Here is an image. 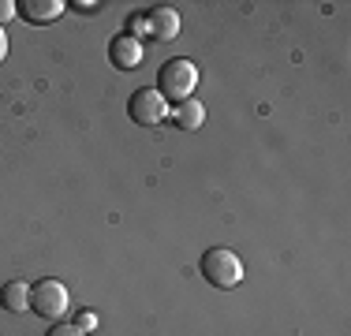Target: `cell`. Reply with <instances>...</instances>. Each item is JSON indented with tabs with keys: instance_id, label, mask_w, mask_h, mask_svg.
Masks as SVG:
<instances>
[{
	"instance_id": "cell-1",
	"label": "cell",
	"mask_w": 351,
	"mask_h": 336,
	"mask_svg": "<svg viewBox=\"0 0 351 336\" xmlns=\"http://www.w3.org/2000/svg\"><path fill=\"white\" fill-rule=\"evenodd\" d=\"M198 86V67L191 60H169L157 71V94H161L165 101H187L191 94H195Z\"/></svg>"
},
{
	"instance_id": "cell-2",
	"label": "cell",
	"mask_w": 351,
	"mask_h": 336,
	"mask_svg": "<svg viewBox=\"0 0 351 336\" xmlns=\"http://www.w3.org/2000/svg\"><path fill=\"white\" fill-rule=\"evenodd\" d=\"M198 269H202V276L213 284V288H236V284L243 280V262H239V254L228 250V247L206 250Z\"/></svg>"
},
{
	"instance_id": "cell-3",
	"label": "cell",
	"mask_w": 351,
	"mask_h": 336,
	"mask_svg": "<svg viewBox=\"0 0 351 336\" xmlns=\"http://www.w3.org/2000/svg\"><path fill=\"white\" fill-rule=\"evenodd\" d=\"M68 288H64L60 280H38L30 284V310H34L38 317H49V322H60L64 314H68Z\"/></svg>"
},
{
	"instance_id": "cell-4",
	"label": "cell",
	"mask_w": 351,
	"mask_h": 336,
	"mask_svg": "<svg viewBox=\"0 0 351 336\" xmlns=\"http://www.w3.org/2000/svg\"><path fill=\"white\" fill-rule=\"evenodd\" d=\"M128 116L138 123V128H161V123L169 120V101L157 94V90L142 86L128 101Z\"/></svg>"
},
{
	"instance_id": "cell-5",
	"label": "cell",
	"mask_w": 351,
	"mask_h": 336,
	"mask_svg": "<svg viewBox=\"0 0 351 336\" xmlns=\"http://www.w3.org/2000/svg\"><path fill=\"white\" fill-rule=\"evenodd\" d=\"M142 23H146V38H154V41H172L176 34H180V12L169 4L149 8V12L142 15Z\"/></svg>"
},
{
	"instance_id": "cell-6",
	"label": "cell",
	"mask_w": 351,
	"mask_h": 336,
	"mask_svg": "<svg viewBox=\"0 0 351 336\" xmlns=\"http://www.w3.org/2000/svg\"><path fill=\"white\" fill-rule=\"evenodd\" d=\"M108 60L120 67V71H135L142 64V41L131 38V34H116V38L108 41Z\"/></svg>"
},
{
	"instance_id": "cell-7",
	"label": "cell",
	"mask_w": 351,
	"mask_h": 336,
	"mask_svg": "<svg viewBox=\"0 0 351 336\" xmlns=\"http://www.w3.org/2000/svg\"><path fill=\"white\" fill-rule=\"evenodd\" d=\"M169 116H172V123L180 131H198L206 123V105H202V101H195V97H187V101H180Z\"/></svg>"
},
{
	"instance_id": "cell-8",
	"label": "cell",
	"mask_w": 351,
	"mask_h": 336,
	"mask_svg": "<svg viewBox=\"0 0 351 336\" xmlns=\"http://www.w3.org/2000/svg\"><path fill=\"white\" fill-rule=\"evenodd\" d=\"M0 307L12 310V314H23V310H30V284L8 280L4 288H0Z\"/></svg>"
},
{
	"instance_id": "cell-9",
	"label": "cell",
	"mask_w": 351,
	"mask_h": 336,
	"mask_svg": "<svg viewBox=\"0 0 351 336\" xmlns=\"http://www.w3.org/2000/svg\"><path fill=\"white\" fill-rule=\"evenodd\" d=\"M68 4H60V0H27V4H19V12L27 15V23H53L60 19V12Z\"/></svg>"
},
{
	"instance_id": "cell-10",
	"label": "cell",
	"mask_w": 351,
	"mask_h": 336,
	"mask_svg": "<svg viewBox=\"0 0 351 336\" xmlns=\"http://www.w3.org/2000/svg\"><path fill=\"white\" fill-rule=\"evenodd\" d=\"M45 336H86V333H82L79 325H64V322H56V325H53V329H49Z\"/></svg>"
},
{
	"instance_id": "cell-11",
	"label": "cell",
	"mask_w": 351,
	"mask_h": 336,
	"mask_svg": "<svg viewBox=\"0 0 351 336\" xmlns=\"http://www.w3.org/2000/svg\"><path fill=\"white\" fill-rule=\"evenodd\" d=\"M15 12H19V4H15V0H0V23H8Z\"/></svg>"
},
{
	"instance_id": "cell-12",
	"label": "cell",
	"mask_w": 351,
	"mask_h": 336,
	"mask_svg": "<svg viewBox=\"0 0 351 336\" xmlns=\"http://www.w3.org/2000/svg\"><path fill=\"white\" fill-rule=\"evenodd\" d=\"M75 325H79V329L86 333V329H94V325H97V317H94V314H90V310H86V314H79V322H75Z\"/></svg>"
},
{
	"instance_id": "cell-13",
	"label": "cell",
	"mask_w": 351,
	"mask_h": 336,
	"mask_svg": "<svg viewBox=\"0 0 351 336\" xmlns=\"http://www.w3.org/2000/svg\"><path fill=\"white\" fill-rule=\"evenodd\" d=\"M68 8H75V12H82V15H90V12H97V4H68Z\"/></svg>"
},
{
	"instance_id": "cell-14",
	"label": "cell",
	"mask_w": 351,
	"mask_h": 336,
	"mask_svg": "<svg viewBox=\"0 0 351 336\" xmlns=\"http://www.w3.org/2000/svg\"><path fill=\"white\" fill-rule=\"evenodd\" d=\"M4 56H8V38H4V30H0V64H4Z\"/></svg>"
}]
</instances>
